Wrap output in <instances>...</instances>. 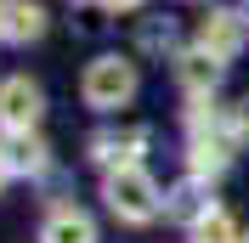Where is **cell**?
<instances>
[{
    "label": "cell",
    "mask_w": 249,
    "mask_h": 243,
    "mask_svg": "<svg viewBox=\"0 0 249 243\" xmlns=\"http://www.w3.org/2000/svg\"><path fill=\"white\" fill-rule=\"evenodd\" d=\"M6 175H12V170H6V153H0V187H6Z\"/></svg>",
    "instance_id": "4fadbf2b"
},
{
    "label": "cell",
    "mask_w": 249,
    "mask_h": 243,
    "mask_svg": "<svg viewBox=\"0 0 249 243\" xmlns=\"http://www.w3.org/2000/svg\"><path fill=\"white\" fill-rule=\"evenodd\" d=\"M0 40H6V6H0Z\"/></svg>",
    "instance_id": "5bb4252c"
},
{
    "label": "cell",
    "mask_w": 249,
    "mask_h": 243,
    "mask_svg": "<svg viewBox=\"0 0 249 243\" xmlns=\"http://www.w3.org/2000/svg\"><path fill=\"white\" fill-rule=\"evenodd\" d=\"M198 46L215 51V57L227 62L238 46H244V12H210V17H204V29H198Z\"/></svg>",
    "instance_id": "5b68a950"
},
{
    "label": "cell",
    "mask_w": 249,
    "mask_h": 243,
    "mask_svg": "<svg viewBox=\"0 0 249 243\" xmlns=\"http://www.w3.org/2000/svg\"><path fill=\"white\" fill-rule=\"evenodd\" d=\"M136 96V68L124 57H96L85 68V102L91 107H124Z\"/></svg>",
    "instance_id": "7a4b0ae2"
},
{
    "label": "cell",
    "mask_w": 249,
    "mask_h": 243,
    "mask_svg": "<svg viewBox=\"0 0 249 243\" xmlns=\"http://www.w3.org/2000/svg\"><path fill=\"white\" fill-rule=\"evenodd\" d=\"M6 170L12 175H34V170H46V141L34 136V130H12V141H6Z\"/></svg>",
    "instance_id": "8992f818"
},
{
    "label": "cell",
    "mask_w": 249,
    "mask_h": 243,
    "mask_svg": "<svg viewBox=\"0 0 249 243\" xmlns=\"http://www.w3.org/2000/svg\"><path fill=\"white\" fill-rule=\"evenodd\" d=\"M40 243H96V226H91L85 209L57 204V209L46 215V226H40Z\"/></svg>",
    "instance_id": "277c9868"
},
{
    "label": "cell",
    "mask_w": 249,
    "mask_h": 243,
    "mask_svg": "<svg viewBox=\"0 0 249 243\" xmlns=\"http://www.w3.org/2000/svg\"><path fill=\"white\" fill-rule=\"evenodd\" d=\"M142 130H124V136H96L91 141V158H102V164H136V147H142Z\"/></svg>",
    "instance_id": "30bf717a"
},
{
    "label": "cell",
    "mask_w": 249,
    "mask_h": 243,
    "mask_svg": "<svg viewBox=\"0 0 249 243\" xmlns=\"http://www.w3.org/2000/svg\"><path fill=\"white\" fill-rule=\"evenodd\" d=\"M164 215H170V221H187V226H198L204 215H210V192H204L198 175H193V181H181L170 198H164Z\"/></svg>",
    "instance_id": "52a82bcc"
},
{
    "label": "cell",
    "mask_w": 249,
    "mask_h": 243,
    "mask_svg": "<svg viewBox=\"0 0 249 243\" xmlns=\"http://www.w3.org/2000/svg\"><path fill=\"white\" fill-rule=\"evenodd\" d=\"M102 198H108V209L119 215V221H153L159 209H164V198H159V181L147 175L142 164H113L108 181H102Z\"/></svg>",
    "instance_id": "6da1fadb"
},
{
    "label": "cell",
    "mask_w": 249,
    "mask_h": 243,
    "mask_svg": "<svg viewBox=\"0 0 249 243\" xmlns=\"http://www.w3.org/2000/svg\"><path fill=\"white\" fill-rule=\"evenodd\" d=\"M102 6H113V12H130V6H142V0H102Z\"/></svg>",
    "instance_id": "7c38bea8"
},
{
    "label": "cell",
    "mask_w": 249,
    "mask_h": 243,
    "mask_svg": "<svg viewBox=\"0 0 249 243\" xmlns=\"http://www.w3.org/2000/svg\"><path fill=\"white\" fill-rule=\"evenodd\" d=\"M40 107H46V96H40L34 79H6L0 85V124L6 130H34L40 124Z\"/></svg>",
    "instance_id": "3957f363"
},
{
    "label": "cell",
    "mask_w": 249,
    "mask_h": 243,
    "mask_svg": "<svg viewBox=\"0 0 249 243\" xmlns=\"http://www.w3.org/2000/svg\"><path fill=\"white\" fill-rule=\"evenodd\" d=\"M193 243H244V232H238V221L227 209H210L198 226H193Z\"/></svg>",
    "instance_id": "8fae6325"
},
{
    "label": "cell",
    "mask_w": 249,
    "mask_h": 243,
    "mask_svg": "<svg viewBox=\"0 0 249 243\" xmlns=\"http://www.w3.org/2000/svg\"><path fill=\"white\" fill-rule=\"evenodd\" d=\"M215 79H221V57H215V51H187V57H181V85H187V91H193V96H210V91H215Z\"/></svg>",
    "instance_id": "ba28073f"
},
{
    "label": "cell",
    "mask_w": 249,
    "mask_h": 243,
    "mask_svg": "<svg viewBox=\"0 0 249 243\" xmlns=\"http://www.w3.org/2000/svg\"><path fill=\"white\" fill-rule=\"evenodd\" d=\"M40 34H46L40 0H12L6 6V40H40Z\"/></svg>",
    "instance_id": "9c48e42d"
}]
</instances>
